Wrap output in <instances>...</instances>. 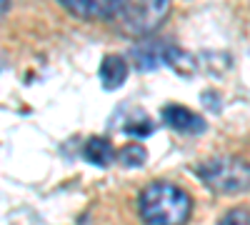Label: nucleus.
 Returning a JSON list of instances; mask_svg holds the SVG:
<instances>
[{"label": "nucleus", "mask_w": 250, "mask_h": 225, "mask_svg": "<svg viewBox=\"0 0 250 225\" xmlns=\"http://www.w3.org/2000/svg\"><path fill=\"white\" fill-rule=\"evenodd\" d=\"M218 225H250V213L243 210V208H233L220 218Z\"/></svg>", "instance_id": "nucleus-10"}, {"label": "nucleus", "mask_w": 250, "mask_h": 225, "mask_svg": "<svg viewBox=\"0 0 250 225\" xmlns=\"http://www.w3.org/2000/svg\"><path fill=\"white\" fill-rule=\"evenodd\" d=\"M128 78V63L120 55H108L100 65V80L105 90H118Z\"/></svg>", "instance_id": "nucleus-7"}, {"label": "nucleus", "mask_w": 250, "mask_h": 225, "mask_svg": "<svg viewBox=\"0 0 250 225\" xmlns=\"http://www.w3.org/2000/svg\"><path fill=\"white\" fill-rule=\"evenodd\" d=\"M123 3H105V0H62V8L80 18H100L115 20Z\"/></svg>", "instance_id": "nucleus-5"}, {"label": "nucleus", "mask_w": 250, "mask_h": 225, "mask_svg": "<svg viewBox=\"0 0 250 225\" xmlns=\"http://www.w3.org/2000/svg\"><path fill=\"white\" fill-rule=\"evenodd\" d=\"M138 210L148 225H185L193 213V200L175 183L158 180L140 193Z\"/></svg>", "instance_id": "nucleus-1"}, {"label": "nucleus", "mask_w": 250, "mask_h": 225, "mask_svg": "<svg viewBox=\"0 0 250 225\" xmlns=\"http://www.w3.org/2000/svg\"><path fill=\"white\" fill-rule=\"evenodd\" d=\"M120 163L125 168H140L145 158H148V153H145V148L140 145V143H130V145H125L120 153H118Z\"/></svg>", "instance_id": "nucleus-9"}, {"label": "nucleus", "mask_w": 250, "mask_h": 225, "mask_svg": "<svg viewBox=\"0 0 250 225\" xmlns=\"http://www.w3.org/2000/svg\"><path fill=\"white\" fill-rule=\"evenodd\" d=\"M125 130H128L130 135H138V138H145V135H150L153 133V123L148 118H143L138 123H130V125H125Z\"/></svg>", "instance_id": "nucleus-11"}, {"label": "nucleus", "mask_w": 250, "mask_h": 225, "mask_svg": "<svg viewBox=\"0 0 250 225\" xmlns=\"http://www.w3.org/2000/svg\"><path fill=\"white\" fill-rule=\"evenodd\" d=\"M198 175L218 193H240L250 188V163L240 158H213L198 165Z\"/></svg>", "instance_id": "nucleus-2"}, {"label": "nucleus", "mask_w": 250, "mask_h": 225, "mask_svg": "<svg viewBox=\"0 0 250 225\" xmlns=\"http://www.w3.org/2000/svg\"><path fill=\"white\" fill-rule=\"evenodd\" d=\"M83 155H85L88 163L98 168H108L113 158H115V150H113V143L105 140V138H90L85 143V148H83Z\"/></svg>", "instance_id": "nucleus-8"}, {"label": "nucleus", "mask_w": 250, "mask_h": 225, "mask_svg": "<svg viewBox=\"0 0 250 225\" xmlns=\"http://www.w3.org/2000/svg\"><path fill=\"white\" fill-rule=\"evenodd\" d=\"M168 13H170L168 0H153V3H123L120 13L115 15V20L120 23V28L125 33L145 35V33L155 30L165 20Z\"/></svg>", "instance_id": "nucleus-3"}, {"label": "nucleus", "mask_w": 250, "mask_h": 225, "mask_svg": "<svg viewBox=\"0 0 250 225\" xmlns=\"http://www.w3.org/2000/svg\"><path fill=\"white\" fill-rule=\"evenodd\" d=\"M163 115V123L165 125H170L173 130H180V133H203L205 130V120L193 113L190 108H183V105H165L160 110Z\"/></svg>", "instance_id": "nucleus-4"}, {"label": "nucleus", "mask_w": 250, "mask_h": 225, "mask_svg": "<svg viewBox=\"0 0 250 225\" xmlns=\"http://www.w3.org/2000/svg\"><path fill=\"white\" fill-rule=\"evenodd\" d=\"M165 53H168V45L155 43V40H143L133 48V60L140 70H150L158 63H165Z\"/></svg>", "instance_id": "nucleus-6"}]
</instances>
